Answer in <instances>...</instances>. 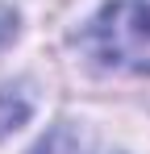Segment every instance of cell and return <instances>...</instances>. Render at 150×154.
I'll return each instance as SVG.
<instances>
[{
    "label": "cell",
    "mask_w": 150,
    "mask_h": 154,
    "mask_svg": "<svg viewBox=\"0 0 150 154\" xmlns=\"http://www.w3.org/2000/svg\"><path fill=\"white\" fill-rule=\"evenodd\" d=\"M17 33V13L13 8H0V42H8Z\"/></svg>",
    "instance_id": "277c9868"
},
{
    "label": "cell",
    "mask_w": 150,
    "mask_h": 154,
    "mask_svg": "<svg viewBox=\"0 0 150 154\" xmlns=\"http://www.w3.org/2000/svg\"><path fill=\"white\" fill-rule=\"evenodd\" d=\"M25 121H29V96L21 88H4L0 92V133L21 129Z\"/></svg>",
    "instance_id": "7a4b0ae2"
},
{
    "label": "cell",
    "mask_w": 150,
    "mask_h": 154,
    "mask_svg": "<svg viewBox=\"0 0 150 154\" xmlns=\"http://www.w3.org/2000/svg\"><path fill=\"white\" fill-rule=\"evenodd\" d=\"M29 154H83V137L71 133L67 125H58V129H50V133H46Z\"/></svg>",
    "instance_id": "3957f363"
},
{
    "label": "cell",
    "mask_w": 150,
    "mask_h": 154,
    "mask_svg": "<svg viewBox=\"0 0 150 154\" xmlns=\"http://www.w3.org/2000/svg\"><path fill=\"white\" fill-rule=\"evenodd\" d=\"M83 50L104 67L150 71V0H113L83 29Z\"/></svg>",
    "instance_id": "6da1fadb"
}]
</instances>
